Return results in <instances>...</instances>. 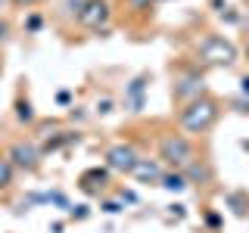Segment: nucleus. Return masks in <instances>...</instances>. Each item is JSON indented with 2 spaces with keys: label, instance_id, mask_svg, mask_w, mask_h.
<instances>
[{
  "label": "nucleus",
  "instance_id": "obj_8",
  "mask_svg": "<svg viewBox=\"0 0 249 233\" xmlns=\"http://www.w3.org/2000/svg\"><path fill=\"white\" fill-rule=\"evenodd\" d=\"M106 183H109V171H106V168H88L81 177H78V186H81V190L88 193V196L100 193Z\"/></svg>",
  "mask_w": 249,
  "mask_h": 233
},
{
  "label": "nucleus",
  "instance_id": "obj_25",
  "mask_svg": "<svg viewBox=\"0 0 249 233\" xmlns=\"http://www.w3.org/2000/svg\"><path fill=\"white\" fill-rule=\"evenodd\" d=\"M246 56H249V44H246Z\"/></svg>",
  "mask_w": 249,
  "mask_h": 233
},
{
  "label": "nucleus",
  "instance_id": "obj_19",
  "mask_svg": "<svg viewBox=\"0 0 249 233\" xmlns=\"http://www.w3.org/2000/svg\"><path fill=\"white\" fill-rule=\"evenodd\" d=\"M97 112H112V100H109V97H103V100L97 103Z\"/></svg>",
  "mask_w": 249,
  "mask_h": 233
},
{
  "label": "nucleus",
  "instance_id": "obj_4",
  "mask_svg": "<svg viewBox=\"0 0 249 233\" xmlns=\"http://www.w3.org/2000/svg\"><path fill=\"white\" fill-rule=\"evenodd\" d=\"M137 150L131 143H115V146H109L106 150V168L109 171H119V174H131L137 165Z\"/></svg>",
  "mask_w": 249,
  "mask_h": 233
},
{
  "label": "nucleus",
  "instance_id": "obj_24",
  "mask_svg": "<svg viewBox=\"0 0 249 233\" xmlns=\"http://www.w3.org/2000/svg\"><path fill=\"white\" fill-rule=\"evenodd\" d=\"M240 90H243V97H249V75L243 78V81H240Z\"/></svg>",
  "mask_w": 249,
  "mask_h": 233
},
{
  "label": "nucleus",
  "instance_id": "obj_20",
  "mask_svg": "<svg viewBox=\"0 0 249 233\" xmlns=\"http://www.w3.org/2000/svg\"><path fill=\"white\" fill-rule=\"evenodd\" d=\"M72 217H78V221H81V217H88V205H75L72 208Z\"/></svg>",
  "mask_w": 249,
  "mask_h": 233
},
{
  "label": "nucleus",
  "instance_id": "obj_7",
  "mask_svg": "<svg viewBox=\"0 0 249 233\" xmlns=\"http://www.w3.org/2000/svg\"><path fill=\"white\" fill-rule=\"evenodd\" d=\"M202 75H196V72H187L181 81L175 84V100L178 103H193V100H199L202 97Z\"/></svg>",
  "mask_w": 249,
  "mask_h": 233
},
{
  "label": "nucleus",
  "instance_id": "obj_13",
  "mask_svg": "<svg viewBox=\"0 0 249 233\" xmlns=\"http://www.w3.org/2000/svg\"><path fill=\"white\" fill-rule=\"evenodd\" d=\"M75 140H78V134H75V131H62L59 137L47 140V143H44V150L50 152V150H59V146H66V143H75Z\"/></svg>",
  "mask_w": 249,
  "mask_h": 233
},
{
  "label": "nucleus",
  "instance_id": "obj_14",
  "mask_svg": "<svg viewBox=\"0 0 249 233\" xmlns=\"http://www.w3.org/2000/svg\"><path fill=\"white\" fill-rule=\"evenodd\" d=\"M10 183H13V162L6 155H0V190H6Z\"/></svg>",
  "mask_w": 249,
  "mask_h": 233
},
{
  "label": "nucleus",
  "instance_id": "obj_22",
  "mask_svg": "<svg viewBox=\"0 0 249 233\" xmlns=\"http://www.w3.org/2000/svg\"><path fill=\"white\" fill-rule=\"evenodd\" d=\"M37 28H41V19H37V16H31V19H28V31H37Z\"/></svg>",
  "mask_w": 249,
  "mask_h": 233
},
{
  "label": "nucleus",
  "instance_id": "obj_12",
  "mask_svg": "<svg viewBox=\"0 0 249 233\" xmlns=\"http://www.w3.org/2000/svg\"><path fill=\"white\" fill-rule=\"evenodd\" d=\"M162 190H168V193H184L187 186V177H184V171H168V174H162V181H159Z\"/></svg>",
  "mask_w": 249,
  "mask_h": 233
},
{
  "label": "nucleus",
  "instance_id": "obj_11",
  "mask_svg": "<svg viewBox=\"0 0 249 233\" xmlns=\"http://www.w3.org/2000/svg\"><path fill=\"white\" fill-rule=\"evenodd\" d=\"M184 177H187V183H209V181H212V168H209L206 162L193 159L190 165L184 168Z\"/></svg>",
  "mask_w": 249,
  "mask_h": 233
},
{
  "label": "nucleus",
  "instance_id": "obj_3",
  "mask_svg": "<svg viewBox=\"0 0 249 233\" xmlns=\"http://www.w3.org/2000/svg\"><path fill=\"white\" fill-rule=\"evenodd\" d=\"M159 159H165L175 171H184L193 159H196V152H193V143L187 137L168 134V137L159 140Z\"/></svg>",
  "mask_w": 249,
  "mask_h": 233
},
{
  "label": "nucleus",
  "instance_id": "obj_21",
  "mask_svg": "<svg viewBox=\"0 0 249 233\" xmlns=\"http://www.w3.org/2000/svg\"><path fill=\"white\" fill-rule=\"evenodd\" d=\"M6 34H10V25H6V19H0V44L6 41Z\"/></svg>",
  "mask_w": 249,
  "mask_h": 233
},
{
  "label": "nucleus",
  "instance_id": "obj_1",
  "mask_svg": "<svg viewBox=\"0 0 249 233\" xmlns=\"http://www.w3.org/2000/svg\"><path fill=\"white\" fill-rule=\"evenodd\" d=\"M218 121V103L209 97H199L193 103H187L181 109V128L190 131V134H202Z\"/></svg>",
  "mask_w": 249,
  "mask_h": 233
},
{
  "label": "nucleus",
  "instance_id": "obj_23",
  "mask_svg": "<svg viewBox=\"0 0 249 233\" xmlns=\"http://www.w3.org/2000/svg\"><path fill=\"white\" fill-rule=\"evenodd\" d=\"M16 6H35V3H41V0H13Z\"/></svg>",
  "mask_w": 249,
  "mask_h": 233
},
{
  "label": "nucleus",
  "instance_id": "obj_16",
  "mask_svg": "<svg viewBox=\"0 0 249 233\" xmlns=\"http://www.w3.org/2000/svg\"><path fill=\"white\" fill-rule=\"evenodd\" d=\"M100 208H103L106 215H119V212H122V202H115V199H106Z\"/></svg>",
  "mask_w": 249,
  "mask_h": 233
},
{
  "label": "nucleus",
  "instance_id": "obj_9",
  "mask_svg": "<svg viewBox=\"0 0 249 233\" xmlns=\"http://www.w3.org/2000/svg\"><path fill=\"white\" fill-rule=\"evenodd\" d=\"M131 174H134L140 183H159L165 171L159 168V162H156V159H137V165H134Z\"/></svg>",
  "mask_w": 249,
  "mask_h": 233
},
{
  "label": "nucleus",
  "instance_id": "obj_5",
  "mask_svg": "<svg viewBox=\"0 0 249 233\" xmlns=\"http://www.w3.org/2000/svg\"><path fill=\"white\" fill-rule=\"evenodd\" d=\"M6 159L13 162V168H22V171H35L41 165V150H37L35 143H28V140H16L10 146V152H6Z\"/></svg>",
  "mask_w": 249,
  "mask_h": 233
},
{
  "label": "nucleus",
  "instance_id": "obj_2",
  "mask_svg": "<svg viewBox=\"0 0 249 233\" xmlns=\"http://www.w3.org/2000/svg\"><path fill=\"white\" fill-rule=\"evenodd\" d=\"M196 56L206 62V66H233L240 56L237 44L231 37H221V34H206L202 41L196 44Z\"/></svg>",
  "mask_w": 249,
  "mask_h": 233
},
{
  "label": "nucleus",
  "instance_id": "obj_6",
  "mask_svg": "<svg viewBox=\"0 0 249 233\" xmlns=\"http://www.w3.org/2000/svg\"><path fill=\"white\" fill-rule=\"evenodd\" d=\"M109 16L112 13H109L106 0H84V10L78 16V22H81L84 28H90V31H100V28H106Z\"/></svg>",
  "mask_w": 249,
  "mask_h": 233
},
{
  "label": "nucleus",
  "instance_id": "obj_17",
  "mask_svg": "<svg viewBox=\"0 0 249 233\" xmlns=\"http://www.w3.org/2000/svg\"><path fill=\"white\" fill-rule=\"evenodd\" d=\"M66 10L72 13V16H81V10H84V0H66Z\"/></svg>",
  "mask_w": 249,
  "mask_h": 233
},
{
  "label": "nucleus",
  "instance_id": "obj_10",
  "mask_svg": "<svg viewBox=\"0 0 249 233\" xmlns=\"http://www.w3.org/2000/svg\"><path fill=\"white\" fill-rule=\"evenodd\" d=\"M146 81H150V75H137L134 81L128 84V93H124V106H128L131 112H140V106H143V90H146Z\"/></svg>",
  "mask_w": 249,
  "mask_h": 233
},
{
  "label": "nucleus",
  "instance_id": "obj_15",
  "mask_svg": "<svg viewBox=\"0 0 249 233\" xmlns=\"http://www.w3.org/2000/svg\"><path fill=\"white\" fill-rule=\"evenodd\" d=\"M16 115H19V121H35V109H31L28 100H19V103H16Z\"/></svg>",
  "mask_w": 249,
  "mask_h": 233
},
{
  "label": "nucleus",
  "instance_id": "obj_18",
  "mask_svg": "<svg viewBox=\"0 0 249 233\" xmlns=\"http://www.w3.org/2000/svg\"><path fill=\"white\" fill-rule=\"evenodd\" d=\"M153 3H165V0H131L134 10H146V6H153Z\"/></svg>",
  "mask_w": 249,
  "mask_h": 233
}]
</instances>
